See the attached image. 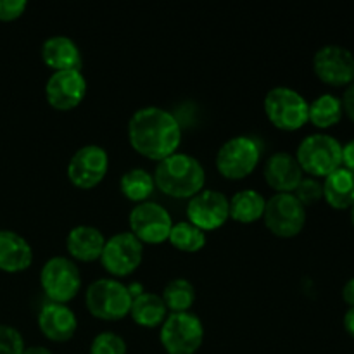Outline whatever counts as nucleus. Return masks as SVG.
Wrapping results in <instances>:
<instances>
[{
	"label": "nucleus",
	"mask_w": 354,
	"mask_h": 354,
	"mask_svg": "<svg viewBox=\"0 0 354 354\" xmlns=\"http://www.w3.org/2000/svg\"><path fill=\"white\" fill-rule=\"evenodd\" d=\"M315 75L330 86H348L354 83V55L341 45H324L315 52Z\"/></svg>",
	"instance_id": "14"
},
{
	"label": "nucleus",
	"mask_w": 354,
	"mask_h": 354,
	"mask_svg": "<svg viewBox=\"0 0 354 354\" xmlns=\"http://www.w3.org/2000/svg\"><path fill=\"white\" fill-rule=\"evenodd\" d=\"M263 173H265L266 183L277 192L283 194H292L304 176L296 156L286 151H279L270 156Z\"/></svg>",
	"instance_id": "17"
},
{
	"label": "nucleus",
	"mask_w": 354,
	"mask_h": 354,
	"mask_svg": "<svg viewBox=\"0 0 354 354\" xmlns=\"http://www.w3.org/2000/svg\"><path fill=\"white\" fill-rule=\"evenodd\" d=\"M86 93V80L78 69L54 71L45 83L47 102L57 111H69L78 106Z\"/></svg>",
	"instance_id": "15"
},
{
	"label": "nucleus",
	"mask_w": 354,
	"mask_h": 354,
	"mask_svg": "<svg viewBox=\"0 0 354 354\" xmlns=\"http://www.w3.org/2000/svg\"><path fill=\"white\" fill-rule=\"evenodd\" d=\"M342 114L344 111H342L341 99L332 93H322L310 104L308 121H311L317 128L325 130V128L335 127L342 120Z\"/></svg>",
	"instance_id": "24"
},
{
	"label": "nucleus",
	"mask_w": 354,
	"mask_h": 354,
	"mask_svg": "<svg viewBox=\"0 0 354 354\" xmlns=\"http://www.w3.org/2000/svg\"><path fill=\"white\" fill-rule=\"evenodd\" d=\"M38 327L52 342H66L78 330V318L68 304L47 301L38 311Z\"/></svg>",
	"instance_id": "16"
},
{
	"label": "nucleus",
	"mask_w": 354,
	"mask_h": 354,
	"mask_svg": "<svg viewBox=\"0 0 354 354\" xmlns=\"http://www.w3.org/2000/svg\"><path fill=\"white\" fill-rule=\"evenodd\" d=\"M23 354H54V353H52L48 348H45V346H28V348H24Z\"/></svg>",
	"instance_id": "36"
},
{
	"label": "nucleus",
	"mask_w": 354,
	"mask_h": 354,
	"mask_svg": "<svg viewBox=\"0 0 354 354\" xmlns=\"http://www.w3.org/2000/svg\"><path fill=\"white\" fill-rule=\"evenodd\" d=\"M168 308L159 294L154 292H142L140 296L133 297L130 308V315L135 324L142 327H158L168 317Z\"/></svg>",
	"instance_id": "22"
},
{
	"label": "nucleus",
	"mask_w": 354,
	"mask_h": 354,
	"mask_svg": "<svg viewBox=\"0 0 354 354\" xmlns=\"http://www.w3.org/2000/svg\"><path fill=\"white\" fill-rule=\"evenodd\" d=\"M109 169V156L104 147L88 144L80 147L68 162V178L78 189L99 185Z\"/></svg>",
	"instance_id": "12"
},
{
	"label": "nucleus",
	"mask_w": 354,
	"mask_h": 354,
	"mask_svg": "<svg viewBox=\"0 0 354 354\" xmlns=\"http://www.w3.org/2000/svg\"><path fill=\"white\" fill-rule=\"evenodd\" d=\"M24 339L16 327L0 324V354H23Z\"/></svg>",
	"instance_id": "30"
},
{
	"label": "nucleus",
	"mask_w": 354,
	"mask_h": 354,
	"mask_svg": "<svg viewBox=\"0 0 354 354\" xmlns=\"http://www.w3.org/2000/svg\"><path fill=\"white\" fill-rule=\"evenodd\" d=\"M294 196L297 197V201H299L304 207L311 206V204L324 199V183L318 178H315V176H303L299 185L294 190Z\"/></svg>",
	"instance_id": "29"
},
{
	"label": "nucleus",
	"mask_w": 354,
	"mask_h": 354,
	"mask_svg": "<svg viewBox=\"0 0 354 354\" xmlns=\"http://www.w3.org/2000/svg\"><path fill=\"white\" fill-rule=\"evenodd\" d=\"M41 59L54 71L78 69L82 71V52L73 38L66 35H54L41 44Z\"/></svg>",
	"instance_id": "18"
},
{
	"label": "nucleus",
	"mask_w": 354,
	"mask_h": 354,
	"mask_svg": "<svg viewBox=\"0 0 354 354\" xmlns=\"http://www.w3.org/2000/svg\"><path fill=\"white\" fill-rule=\"evenodd\" d=\"M144 244L131 232H118L106 239L100 263L114 277H127L140 266Z\"/></svg>",
	"instance_id": "10"
},
{
	"label": "nucleus",
	"mask_w": 354,
	"mask_h": 354,
	"mask_svg": "<svg viewBox=\"0 0 354 354\" xmlns=\"http://www.w3.org/2000/svg\"><path fill=\"white\" fill-rule=\"evenodd\" d=\"M104 244H106L104 234L92 225H76L66 237V248L69 254L85 263L100 259Z\"/></svg>",
	"instance_id": "20"
},
{
	"label": "nucleus",
	"mask_w": 354,
	"mask_h": 354,
	"mask_svg": "<svg viewBox=\"0 0 354 354\" xmlns=\"http://www.w3.org/2000/svg\"><path fill=\"white\" fill-rule=\"evenodd\" d=\"M130 232L144 244H161L168 241L173 228L171 214L161 204L145 201L130 211Z\"/></svg>",
	"instance_id": "11"
},
{
	"label": "nucleus",
	"mask_w": 354,
	"mask_h": 354,
	"mask_svg": "<svg viewBox=\"0 0 354 354\" xmlns=\"http://www.w3.org/2000/svg\"><path fill=\"white\" fill-rule=\"evenodd\" d=\"M40 283L52 303L66 304L75 299L82 287V272L73 259L54 256L41 266Z\"/></svg>",
	"instance_id": "8"
},
{
	"label": "nucleus",
	"mask_w": 354,
	"mask_h": 354,
	"mask_svg": "<svg viewBox=\"0 0 354 354\" xmlns=\"http://www.w3.org/2000/svg\"><path fill=\"white\" fill-rule=\"evenodd\" d=\"M261 158V145L249 135L232 137L218 149L216 168L225 178L241 180L251 175Z\"/></svg>",
	"instance_id": "7"
},
{
	"label": "nucleus",
	"mask_w": 354,
	"mask_h": 354,
	"mask_svg": "<svg viewBox=\"0 0 354 354\" xmlns=\"http://www.w3.org/2000/svg\"><path fill=\"white\" fill-rule=\"evenodd\" d=\"M310 102L290 86H273L265 95V113L277 128L296 131L308 123Z\"/></svg>",
	"instance_id": "6"
},
{
	"label": "nucleus",
	"mask_w": 354,
	"mask_h": 354,
	"mask_svg": "<svg viewBox=\"0 0 354 354\" xmlns=\"http://www.w3.org/2000/svg\"><path fill=\"white\" fill-rule=\"evenodd\" d=\"M90 354H127V342L116 332H100L90 344Z\"/></svg>",
	"instance_id": "28"
},
{
	"label": "nucleus",
	"mask_w": 354,
	"mask_h": 354,
	"mask_svg": "<svg viewBox=\"0 0 354 354\" xmlns=\"http://www.w3.org/2000/svg\"><path fill=\"white\" fill-rule=\"evenodd\" d=\"M154 183L162 194L176 199H190L204 189L206 171L199 159L185 152H175L158 162Z\"/></svg>",
	"instance_id": "2"
},
{
	"label": "nucleus",
	"mask_w": 354,
	"mask_h": 354,
	"mask_svg": "<svg viewBox=\"0 0 354 354\" xmlns=\"http://www.w3.org/2000/svg\"><path fill=\"white\" fill-rule=\"evenodd\" d=\"M168 241L178 251L197 252L206 245V232L197 228L190 221H178V223H173Z\"/></svg>",
	"instance_id": "27"
},
{
	"label": "nucleus",
	"mask_w": 354,
	"mask_h": 354,
	"mask_svg": "<svg viewBox=\"0 0 354 354\" xmlns=\"http://www.w3.org/2000/svg\"><path fill=\"white\" fill-rule=\"evenodd\" d=\"M121 192L124 194V197H128L130 201L135 203H145L149 199L152 192H154V176L144 168H131L128 171L123 173L121 176Z\"/></svg>",
	"instance_id": "25"
},
{
	"label": "nucleus",
	"mask_w": 354,
	"mask_h": 354,
	"mask_svg": "<svg viewBox=\"0 0 354 354\" xmlns=\"http://www.w3.org/2000/svg\"><path fill=\"white\" fill-rule=\"evenodd\" d=\"M324 199L334 209L344 211L354 206V173L346 168L335 169L324 182Z\"/></svg>",
	"instance_id": "21"
},
{
	"label": "nucleus",
	"mask_w": 354,
	"mask_h": 354,
	"mask_svg": "<svg viewBox=\"0 0 354 354\" xmlns=\"http://www.w3.org/2000/svg\"><path fill=\"white\" fill-rule=\"evenodd\" d=\"M187 216L190 223L203 232L216 230L230 218V199L220 190L203 189L190 197L187 204Z\"/></svg>",
	"instance_id": "13"
},
{
	"label": "nucleus",
	"mask_w": 354,
	"mask_h": 354,
	"mask_svg": "<svg viewBox=\"0 0 354 354\" xmlns=\"http://www.w3.org/2000/svg\"><path fill=\"white\" fill-rule=\"evenodd\" d=\"M341 102H342V111H344V114L354 123V83L346 86Z\"/></svg>",
	"instance_id": "32"
},
{
	"label": "nucleus",
	"mask_w": 354,
	"mask_h": 354,
	"mask_svg": "<svg viewBox=\"0 0 354 354\" xmlns=\"http://www.w3.org/2000/svg\"><path fill=\"white\" fill-rule=\"evenodd\" d=\"M344 328L349 335L354 339V308H349L344 315Z\"/></svg>",
	"instance_id": "35"
},
{
	"label": "nucleus",
	"mask_w": 354,
	"mask_h": 354,
	"mask_svg": "<svg viewBox=\"0 0 354 354\" xmlns=\"http://www.w3.org/2000/svg\"><path fill=\"white\" fill-rule=\"evenodd\" d=\"M33 249L30 242L14 230H0V270L17 273L30 268Z\"/></svg>",
	"instance_id": "19"
},
{
	"label": "nucleus",
	"mask_w": 354,
	"mask_h": 354,
	"mask_svg": "<svg viewBox=\"0 0 354 354\" xmlns=\"http://www.w3.org/2000/svg\"><path fill=\"white\" fill-rule=\"evenodd\" d=\"M128 138L138 154L162 161L180 147L182 128L175 114L168 109L145 106L131 114L128 121Z\"/></svg>",
	"instance_id": "1"
},
{
	"label": "nucleus",
	"mask_w": 354,
	"mask_h": 354,
	"mask_svg": "<svg viewBox=\"0 0 354 354\" xmlns=\"http://www.w3.org/2000/svg\"><path fill=\"white\" fill-rule=\"evenodd\" d=\"M296 159L308 176L325 178L342 168V144L327 133L308 135L297 147Z\"/></svg>",
	"instance_id": "3"
},
{
	"label": "nucleus",
	"mask_w": 354,
	"mask_h": 354,
	"mask_svg": "<svg viewBox=\"0 0 354 354\" xmlns=\"http://www.w3.org/2000/svg\"><path fill=\"white\" fill-rule=\"evenodd\" d=\"M342 165L346 169L354 173V138L346 145H342Z\"/></svg>",
	"instance_id": "33"
},
{
	"label": "nucleus",
	"mask_w": 354,
	"mask_h": 354,
	"mask_svg": "<svg viewBox=\"0 0 354 354\" xmlns=\"http://www.w3.org/2000/svg\"><path fill=\"white\" fill-rule=\"evenodd\" d=\"M342 299L349 308H354V279H349L342 287Z\"/></svg>",
	"instance_id": "34"
},
{
	"label": "nucleus",
	"mask_w": 354,
	"mask_h": 354,
	"mask_svg": "<svg viewBox=\"0 0 354 354\" xmlns=\"http://www.w3.org/2000/svg\"><path fill=\"white\" fill-rule=\"evenodd\" d=\"M351 221H353V225H354V206L351 207Z\"/></svg>",
	"instance_id": "37"
},
{
	"label": "nucleus",
	"mask_w": 354,
	"mask_h": 354,
	"mask_svg": "<svg viewBox=\"0 0 354 354\" xmlns=\"http://www.w3.org/2000/svg\"><path fill=\"white\" fill-rule=\"evenodd\" d=\"M161 297L171 313L190 311L196 301V287L187 279H173L165 286Z\"/></svg>",
	"instance_id": "26"
},
{
	"label": "nucleus",
	"mask_w": 354,
	"mask_h": 354,
	"mask_svg": "<svg viewBox=\"0 0 354 354\" xmlns=\"http://www.w3.org/2000/svg\"><path fill=\"white\" fill-rule=\"evenodd\" d=\"M263 218L273 235L290 239L299 235L306 225V207L294 194L279 192L266 201Z\"/></svg>",
	"instance_id": "9"
},
{
	"label": "nucleus",
	"mask_w": 354,
	"mask_h": 354,
	"mask_svg": "<svg viewBox=\"0 0 354 354\" xmlns=\"http://www.w3.org/2000/svg\"><path fill=\"white\" fill-rule=\"evenodd\" d=\"M131 301L133 297L128 287L116 279L95 280L85 292L86 308L99 320H121L130 313Z\"/></svg>",
	"instance_id": "4"
},
{
	"label": "nucleus",
	"mask_w": 354,
	"mask_h": 354,
	"mask_svg": "<svg viewBox=\"0 0 354 354\" xmlns=\"http://www.w3.org/2000/svg\"><path fill=\"white\" fill-rule=\"evenodd\" d=\"M168 354H196L204 341V325L192 311L169 313L159 332Z\"/></svg>",
	"instance_id": "5"
},
{
	"label": "nucleus",
	"mask_w": 354,
	"mask_h": 354,
	"mask_svg": "<svg viewBox=\"0 0 354 354\" xmlns=\"http://www.w3.org/2000/svg\"><path fill=\"white\" fill-rule=\"evenodd\" d=\"M26 0H0V21H14L26 10Z\"/></svg>",
	"instance_id": "31"
},
{
	"label": "nucleus",
	"mask_w": 354,
	"mask_h": 354,
	"mask_svg": "<svg viewBox=\"0 0 354 354\" xmlns=\"http://www.w3.org/2000/svg\"><path fill=\"white\" fill-rule=\"evenodd\" d=\"M266 199L254 189H244L230 199V218L239 223H252L263 218Z\"/></svg>",
	"instance_id": "23"
}]
</instances>
